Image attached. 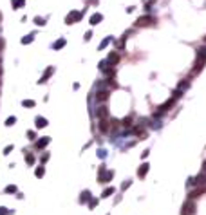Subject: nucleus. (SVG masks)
I'll use <instances>...</instances> for the list:
<instances>
[{"mask_svg": "<svg viewBox=\"0 0 206 215\" xmlns=\"http://www.w3.org/2000/svg\"><path fill=\"white\" fill-rule=\"evenodd\" d=\"M195 211H197V204L194 199H188L181 208V215H195Z\"/></svg>", "mask_w": 206, "mask_h": 215, "instance_id": "1", "label": "nucleus"}, {"mask_svg": "<svg viewBox=\"0 0 206 215\" xmlns=\"http://www.w3.org/2000/svg\"><path fill=\"white\" fill-rule=\"evenodd\" d=\"M112 177H114V172H112V170H107L105 164H101V166H100V174H98V181H100V183H108Z\"/></svg>", "mask_w": 206, "mask_h": 215, "instance_id": "2", "label": "nucleus"}, {"mask_svg": "<svg viewBox=\"0 0 206 215\" xmlns=\"http://www.w3.org/2000/svg\"><path fill=\"white\" fill-rule=\"evenodd\" d=\"M83 18V11H71L67 16H65V23H76V22H80Z\"/></svg>", "mask_w": 206, "mask_h": 215, "instance_id": "3", "label": "nucleus"}, {"mask_svg": "<svg viewBox=\"0 0 206 215\" xmlns=\"http://www.w3.org/2000/svg\"><path fill=\"white\" fill-rule=\"evenodd\" d=\"M154 22H155V20H154L152 15H145V16H141V18L136 20V27H147V26H152Z\"/></svg>", "mask_w": 206, "mask_h": 215, "instance_id": "4", "label": "nucleus"}, {"mask_svg": "<svg viewBox=\"0 0 206 215\" xmlns=\"http://www.w3.org/2000/svg\"><path fill=\"white\" fill-rule=\"evenodd\" d=\"M192 184H197V186H206V172H201L199 175H195L194 179H190Z\"/></svg>", "mask_w": 206, "mask_h": 215, "instance_id": "5", "label": "nucleus"}, {"mask_svg": "<svg viewBox=\"0 0 206 215\" xmlns=\"http://www.w3.org/2000/svg\"><path fill=\"white\" fill-rule=\"evenodd\" d=\"M204 63H206V60L197 58V60H195V65H194V69H192V74H199L201 70H202V67H204Z\"/></svg>", "mask_w": 206, "mask_h": 215, "instance_id": "6", "label": "nucleus"}, {"mask_svg": "<svg viewBox=\"0 0 206 215\" xmlns=\"http://www.w3.org/2000/svg\"><path fill=\"white\" fill-rule=\"evenodd\" d=\"M107 63H108V65H116V63H119V53H110V54L107 56Z\"/></svg>", "mask_w": 206, "mask_h": 215, "instance_id": "7", "label": "nucleus"}, {"mask_svg": "<svg viewBox=\"0 0 206 215\" xmlns=\"http://www.w3.org/2000/svg\"><path fill=\"white\" fill-rule=\"evenodd\" d=\"M96 116H98V119H107V116H108V109H107L105 105H101V107L96 110Z\"/></svg>", "mask_w": 206, "mask_h": 215, "instance_id": "8", "label": "nucleus"}, {"mask_svg": "<svg viewBox=\"0 0 206 215\" xmlns=\"http://www.w3.org/2000/svg\"><path fill=\"white\" fill-rule=\"evenodd\" d=\"M206 192V186H202V188H197V190H192V192L188 194V199H197L201 194H204Z\"/></svg>", "mask_w": 206, "mask_h": 215, "instance_id": "9", "label": "nucleus"}, {"mask_svg": "<svg viewBox=\"0 0 206 215\" xmlns=\"http://www.w3.org/2000/svg\"><path fill=\"white\" fill-rule=\"evenodd\" d=\"M49 141H51V137H47V136H45V137H42V139H38V141H36V148H38V150L45 148V147L49 145Z\"/></svg>", "mask_w": 206, "mask_h": 215, "instance_id": "10", "label": "nucleus"}, {"mask_svg": "<svg viewBox=\"0 0 206 215\" xmlns=\"http://www.w3.org/2000/svg\"><path fill=\"white\" fill-rule=\"evenodd\" d=\"M148 168H150V164H148V163H143L139 168H137V175H139V177H145V175L148 174Z\"/></svg>", "mask_w": 206, "mask_h": 215, "instance_id": "11", "label": "nucleus"}, {"mask_svg": "<svg viewBox=\"0 0 206 215\" xmlns=\"http://www.w3.org/2000/svg\"><path fill=\"white\" fill-rule=\"evenodd\" d=\"M100 130L103 132V134H107L108 130H110V125H108V121H107V119H100Z\"/></svg>", "mask_w": 206, "mask_h": 215, "instance_id": "12", "label": "nucleus"}, {"mask_svg": "<svg viewBox=\"0 0 206 215\" xmlns=\"http://www.w3.org/2000/svg\"><path fill=\"white\" fill-rule=\"evenodd\" d=\"M103 20V15H100V13H94L92 16H90V26H98V23Z\"/></svg>", "mask_w": 206, "mask_h": 215, "instance_id": "13", "label": "nucleus"}, {"mask_svg": "<svg viewBox=\"0 0 206 215\" xmlns=\"http://www.w3.org/2000/svg\"><path fill=\"white\" fill-rule=\"evenodd\" d=\"M174 103H175V98H172V100H168L166 103H163L161 107H159V112H161V114H163V112H166V110H168V109H170V107H172Z\"/></svg>", "mask_w": 206, "mask_h": 215, "instance_id": "14", "label": "nucleus"}, {"mask_svg": "<svg viewBox=\"0 0 206 215\" xmlns=\"http://www.w3.org/2000/svg\"><path fill=\"white\" fill-rule=\"evenodd\" d=\"M108 98V90H98L96 92V100L98 101H105Z\"/></svg>", "mask_w": 206, "mask_h": 215, "instance_id": "15", "label": "nucleus"}, {"mask_svg": "<svg viewBox=\"0 0 206 215\" xmlns=\"http://www.w3.org/2000/svg\"><path fill=\"white\" fill-rule=\"evenodd\" d=\"M43 127H47V119L42 117V116H38V117H36V128H43Z\"/></svg>", "mask_w": 206, "mask_h": 215, "instance_id": "16", "label": "nucleus"}, {"mask_svg": "<svg viewBox=\"0 0 206 215\" xmlns=\"http://www.w3.org/2000/svg\"><path fill=\"white\" fill-rule=\"evenodd\" d=\"M197 58L206 60V43H204V45H201L199 49H197Z\"/></svg>", "mask_w": 206, "mask_h": 215, "instance_id": "17", "label": "nucleus"}, {"mask_svg": "<svg viewBox=\"0 0 206 215\" xmlns=\"http://www.w3.org/2000/svg\"><path fill=\"white\" fill-rule=\"evenodd\" d=\"M87 201H90V192H89V190L81 192V195H80V203H81V204H85Z\"/></svg>", "mask_w": 206, "mask_h": 215, "instance_id": "18", "label": "nucleus"}, {"mask_svg": "<svg viewBox=\"0 0 206 215\" xmlns=\"http://www.w3.org/2000/svg\"><path fill=\"white\" fill-rule=\"evenodd\" d=\"M54 73V67H49L47 70H45V73H43V76H42V80H40V83H43V81H47V78L51 76Z\"/></svg>", "mask_w": 206, "mask_h": 215, "instance_id": "19", "label": "nucleus"}, {"mask_svg": "<svg viewBox=\"0 0 206 215\" xmlns=\"http://www.w3.org/2000/svg\"><path fill=\"white\" fill-rule=\"evenodd\" d=\"M65 43H67V40H65V38H60V40H56V42H54L53 49H54V51H58V49H62V47H63Z\"/></svg>", "mask_w": 206, "mask_h": 215, "instance_id": "20", "label": "nucleus"}, {"mask_svg": "<svg viewBox=\"0 0 206 215\" xmlns=\"http://www.w3.org/2000/svg\"><path fill=\"white\" fill-rule=\"evenodd\" d=\"M24 4H26V0H13V7H15V9L24 7Z\"/></svg>", "mask_w": 206, "mask_h": 215, "instance_id": "21", "label": "nucleus"}, {"mask_svg": "<svg viewBox=\"0 0 206 215\" xmlns=\"http://www.w3.org/2000/svg\"><path fill=\"white\" fill-rule=\"evenodd\" d=\"M110 42H112V38H110V36H107V38H105V40H103V42L100 43V51H101V49H105V47H107V45H108Z\"/></svg>", "mask_w": 206, "mask_h": 215, "instance_id": "22", "label": "nucleus"}, {"mask_svg": "<svg viewBox=\"0 0 206 215\" xmlns=\"http://www.w3.org/2000/svg\"><path fill=\"white\" fill-rule=\"evenodd\" d=\"M43 174H45V168H43V166H38V168L34 170V175H36V177H43Z\"/></svg>", "mask_w": 206, "mask_h": 215, "instance_id": "23", "label": "nucleus"}, {"mask_svg": "<svg viewBox=\"0 0 206 215\" xmlns=\"http://www.w3.org/2000/svg\"><path fill=\"white\" fill-rule=\"evenodd\" d=\"M22 105H24V107H27V109H33L36 103H34L33 100H24V101H22Z\"/></svg>", "mask_w": 206, "mask_h": 215, "instance_id": "24", "label": "nucleus"}, {"mask_svg": "<svg viewBox=\"0 0 206 215\" xmlns=\"http://www.w3.org/2000/svg\"><path fill=\"white\" fill-rule=\"evenodd\" d=\"M33 40H34V34H27L26 38H22V43H26V45H27V43H31Z\"/></svg>", "mask_w": 206, "mask_h": 215, "instance_id": "25", "label": "nucleus"}, {"mask_svg": "<svg viewBox=\"0 0 206 215\" xmlns=\"http://www.w3.org/2000/svg\"><path fill=\"white\" fill-rule=\"evenodd\" d=\"M110 195H114V188H112V186L105 190V192H103V195H101V197H110Z\"/></svg>", "mask_w": 206, "mask_h": 215, "instance_id": "26", "label": "nucleus"}, {"mask_svg": "<svg viewBox=\"0 0 206 215\" xmlns=\"http://www.w3.org/2000/svg\"><path fill=\"white\" fill-rule=\"evenodd\" d=\"M188 87H190V83H188V81H181V83H179V89H177V90H186Z\"/></svg>", "mask_w": 206, "mask_h": 215, "instance_id": "27", "label": "nucleus"}, {"mask_svg": "<svg viewBox=\"0 0 206 215\" xmlns=\"http://www.w3.org/2000/svg\"><path fill=\"white\" fill-rule=\"evenodd\" d=\"M15 121H16V117H15V116H11V117H7V119H6V125H7V127H11V125H15Z\"/></svg>", "mask_w": 206, "mask_h": 215, "instance_id": "28", "label": "nucleus"}, {"mask_svg": "<svg viewBox=\"0 0 206 215\" xmlns=\"http://www.w3.org/2000/svg\"><path fill=\"white\" fill-rule=\"evenodd\" d=\"M6 192H7V194H16V186H15V184H9V186L6 188Z\"/></svg>", "mask_w": 206, "mask_h": 215, "instance_id": "29", "label": "nucleus"}, {"mask_svg": "<svg viewBox=\"0 0 206 215\" xmlns=\"http://www.w3.org/2000/svg\"><path fill=\"white\" fill-rule=\"evenodd\" d=\"M26 161H27V164H34V156H33V154H27V156H26Z\"/></svg>", "mask_w": 206, "mask_h": 215, "instance_id": "30", "label": "nucleus"}, {"mask_svg": "<svg viewBox=\"0 0 206 215\" xmlns=\"http://www.w3.org/2000/svg\"><path fill=\"white\" fill-rule=\"evenodd\" d=\"M121 125H123V127H130V125H132V117H125L123 121H121Z\"/></svg>", "mask_w": 206, "mask_h": 215, "instance_id": "31", "label": "nucleus"}, {"mask_svg": "<svg viewBox=\"0 0 206 215\" xmlns=\"http://www.w3.org/2000/svg\"><path fill=\"white\" fill-rule=\"evenodd\" d=\"M94 206H98V199H92V197H90V201H89V208H94Z\"/></svg>", "mask_w": 206, "mask_h": 215, "instance_id": "32", "label": "nucleus"}, {"mask_svg": "<svg viewBox=\"0 0 206 215\" xmlns=\"http://www.w3.org/2000/svg\"><path fill=\"white\" fill-rule=\"evenodd\" d=\"M27 137H29L31 141H34V139H36V134H34L33 130H29V132H27Z\"/></svg>", "mask_w": 206, "mask_h": 215, "instance_id": "33", "label": "nucleus"}, {"mask_svg": "<svg viewBox=\"0 0 206 215\" xmlns=\"http://www.w3.org/2000/svg\"><path fill=\"white\" fill-rule=\"evenodd\" d=\"M34 22H36V26H43V23H45V20H43V18H38V16L34 18Z\"/></svg>", "mask_w": 206, "mask_h": 215, "instance_id": "34", "label": "nucleus"}, {"mask_svg": "<svg viewBox=\"0 0 206 215\" xmlns=\"http://www.w3.org/2000/svg\"><path fill=\"white\" fill-rule=\"evenodd\" d=\"M130 184H132L130 181H127V183H123V184H121V190H123V192H125V190H127V188H128Z\"/></svg>", "mask_w": 206, "mask_h": 215, "instance_id": "35", "label": "nucleus"}, {"mask_svg": "<svg viewBox=\"0 0 206 215\" xmlns=\"http://www.w3.org/2000/svg\"><path fill=\"white\" fill-rule=\"evenodd\" d=\"M100 69H101V70H105V69H107V60L100 62Z\"/></svg>", "mask_w": 206, "mask_h": 215, "instance_id": "36", "label": "nucleus"}, {"mask_svg": "<svg viewBox=\"0 0 206 215\" xmlns=\"http://www.w3.org/2000/svg\"><path fill=\"white\" fill-rule=\"evenodd\" d=\"M11 150H13V145H9V147H6V148H4V154H6V156H7V154H9V152H11Z\"/></svg>", "mask_w": 206, "mask_h": 215, "instance_id": "37", "label": "nucleus"}, {"mask_svg": "<svg viewBox=\"0 0 206 215\" xmlns=\"http://www.w3.org/2000/svg\"><path fill=\"white\" fill-rule=\"evenodd\" d=\"M90 36H92V33L87 31V33H85V42H89V40H90Z\"/></svg>", "mask_w": 206, "mask_h": 215, "instance_id": "38", "label": "nucleus"}, {"mask_svg": "<svg viewBox=\"0 0 206 215\" xmlns=\"http://www.w3.org/2000/svg\"><path fill=\"white\" fill-rule=\"evenodd\" d=\"M98 156H100V157H101V159H103V157H105V156H107V154H105V150H103V148H101V150H98Z\"/></svg>", "mask_w": 206, "mask_h": 215, "instance_id": "39", "label": "nucleus"}, {"mask_svg": "<svg viewBox=\"0 0 206 215\" xmlns=\"http://www.w3.org/2000/svg\"><path fill=\"white\" fill-rule=\"evenodd\" d=\"M9 211H7V208H0V215H7Z\"/></svg>", "mask_w": 206, "mask_h": 215, "instance_id": "40", "label": "nucleus"}, {"mask_svg": "<svg viewBox=\"0 0 206 215\" xmlns=\"http://www.w3.org/2000/svg\"><path fill=\"white\" fill-rule=\"evenodd\" d=\"M47 159H49V154H43V156H42V163H45Z\"/></svg>", "mask_w": 206, "mask_h": 215, "instance_id": "41", "label": "nucleus"}, {"mask_svg": "<svg viewBox=\"0 0 206 215\" xmlns=\"http://www.w3.org/2000/svg\"><path fill=\"white\" fill-rule=\"evenodd\" d=\"M148 152H150V150H145V152L141 154V157H143V159H145V157H148Z\"/></svg>", "mask_w": 206, "mask_h": 215, "instance_id": "42", "label": "nucleus"}, {"mask_svg": "<svg viewBox=\"0 0 206 215\" xmlns=\"http://www.w3.org/2000/svg\"><path fill=\"white\" fill-rule=\"evenodd\" d=\"M2 49H4V40L0 38V51H2Z\"/></svg>", "mask_w": 206, "mask_h": 215, "instance_id": "43", "label": "nucleus"}, {"mask_svg": "<svg viewBox=\"0 0 206 215\" xmlns=\"http://www.w3.org/2000/svg\"><path fill=\"white\" fill-rule=\"evenodd\" d=\"M0 74H2V60H0Z\"/></svg>", "mask_w": 206, "mask_h": 215, "instance_id": "44", "label": "nucleus"}, {"mask_svg": "<svg viewBox=\"0 0 206 215\" xmlns=\"http://www.w3.org/2000/svg\"><path fill=\"white\" fill-rule=\"evenodd\" d=\"M202 166H204V172H206V161H204V164H202Z\"/></svg>", "mask_w": 206, "mask_h": 215, "instance_id": "45", "label": "nucleus"}, {"mask_svg": "<svg viewBox=\"0 0 206 215\" xmlns=\"http://www.w3.org/2000/svg\"><path fill=\"white\" fill-rule=\"evenodd\" d=\"M204 42H206V36H204Z\"/></svg>", "mask_w": 206, "mask_h": 215, "instance_id": "46", "label": "nucleus"}]
</instances>
